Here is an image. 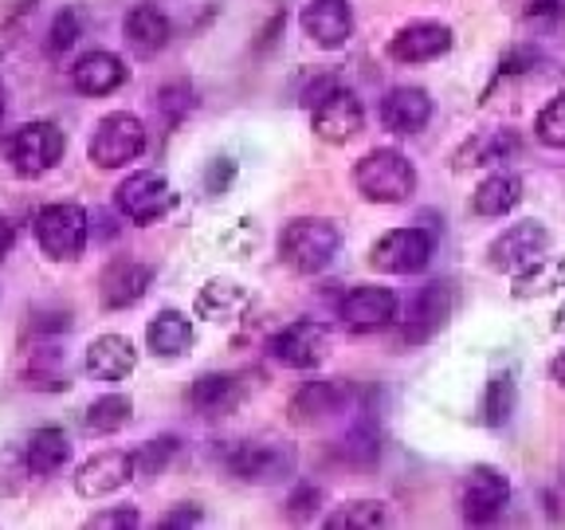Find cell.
<instances>
[{"instance_id":"9","label":"cell","mask_w":565,"mask_h":530,"mask_svg":"<svg viewBox=\"0 0 565 530\" xmlns=\"http://www.w3.org/2000/svg\"><path fill=\"white\" fill-rule=\"evenodd\" d=\"M550 229L542 221H519L511 229H503L499 236L487 244V267L503 275H522L526 267L542 264L550 256Z\"/></svg>"},{"instance_id":"5","label":"cell","mask_w":565,"mask_h":530,"mask_svg":"<svg viewBox=\"0 0 565 530\" xmlns=\"http://www.w3.org/2000/svg\"><path fill=\"white\" fill-rule=\"evenodd\" d=\"M146 153V123L130 110H110L87 138V161L95 169H126Z\"/></svg>"},{"instance_id":"44","label":"cell","mask_w":565,"mask_h":530,"mask_svg":"<svg viewBox=\"0 0 565 530\" xmlns=\"http://www.w3.org/2000/svg\"><path fill=\"white\" fill-rule=\"evenodd\" d=\"M204 522V511L196 504H181V507H173V511L161 519V527L166 530H177V527H201Z\"/></svg>"},{"instance_id":"34","label":"cell","mask_w":565,"mask_h":530,"mask_svg":"<svg viewBox=\"0 0 565 530\" xmlns=\"http://www.w3.org/2000/svg\"><path fill=\"white\" fill-rule=\"evenodd\" d=\"M381 444H377V428H373L370 416H358V421L345 428V436L338 441V456L342 464H353V468H370L377 459Z\"/></svg>"},{"instance_id":"47","label":"cell","mask_w":565,"mask_h":530,"mask_svg":"<svg viewBox=\"0 0 565 530\" xmlns=\"http://www.w3.org/2000/svg\"><path fill=\"white\" fill-rule=\"evenodd\" d=\"M526 12L530 17H562L565 0H526Z\"/></svg>"},{"instance_id":"46","label":"cell","mask_w":565,"mask_h":530,"mask_svg":"<svg viewBox=\"0 0 565 530\" xmlns=\"http://www.w3.org/2000/svg\"><path fill=\"white\" fill-rule=\"evenodd\" d=\"M12 247H17V229H12V221L0 212V264L12 256Z\"/></svg>"},{"instance_id":"31","label":"cell","mask_w":565,"mask_h":530,"mask_svg":"<svg viewBox=\"0 0 565 530\" xmlns=\"http://www.w3.org/2000/svg\"><path fill=\"white\" fill-rule=\"evenodd\" d=\"M28 385L44 389V393H67L71 389V373H67V353L44 346V350H32V362L24 370Z\"/></svg>"},{"instance_id":"29","label":"cell","mask_w":565,"mask_h":530,"mask_svg":"<svg viewBox=\"0 0 565 530\" xmlns=\"http://www.w3.org/2000/svg\"><path fill=\"white\" fill-rule=\"evenodd\" d=\"M130 416H134V401L126 398V393H103V398L90 401L87 413H83V428H87L90 436H115L130 424Z\"/></svg>"},{"instance_id":"39","label":"cell","mask_w":565,"mask_h":530,"mask_svg":"<svg viewBox=\"0 0 565 530\" xmlns=\"http://www.w3.org/2000/svg\"><path fill=\"white\" fill-rule=\"evenodd\" d=\"M534 138L550 150H565V91H557L534 118Z\"/></svg>"},{"instance_id":"11","label":"cell","mask_w":565,"mask_h":530,"mask_svg":"<svg viewBox=\"0 0 565 530\" xmlns=\"http://www.w3.org/2000/svg\"><path fill=\"white\" fill-rule=\"evenodd\" d=\"M271 362H279L282 370H318L330 353V330L315 318H295L282 330H275L267 342Z\"/></svg>"},{"instance_id":"25","label":"cell","mask_w":565,"mask_h":530,"mask_svg":"<svg viewBox=\"0 0 565 530\" xmlns=\"http://www.w3.org/2000/svg\"><path fill=\"white\" fill-rule=\"evenodd\" d=\"M189 346H193V318L185 310L166 307L146 322V350L161 362H177L185 358Z\"/></svg>"},{"instance_id":"43","label":"cell","mask_w":565,"mask_h":530,"mask_svg":"<svg viewBox=\"0 0 565 530\" xmlns=\"http://www.w3.org/2000/svg\"><path fill=\"white\" fill-rule=\"evenodd\" d=\"M232 177H236V161L216 158V161H212V166H209V173H204V193H212V197L228 193Z\"/></svg>"},{"instance_id":"33","label":"cell","mask_w":565,"mask_h":530,"mask_svg":"<svg viewBox=\"0 0 565 530\" xmlns=\"http://www.w3.org/2000/svg\"><path fill=\"white\" fill-rule=\"evenodd\" d=\"M514 405H519V385H514V373H491V381H487L483 389V405H479V413H483V424H491V428H503L507 421H511Z\"/></svg>"},{"instance_id":"32","label":"cell","mask_w":565,"mask_h":530,"mask_svg":"<svg viewBox=\"0 0 565 530\" xmlns=\"http://www.w3.org/2000/svg\"><path fill=\"white\" fill-rule=\"evenodd\" d=\"M388 522V504L381 499H350L327 515V530H377Z\"/></svg>"},{"instance_id":"3","label":"cell","mask_w":565,"mask_h":530,"mask_svg":"<svg viewBox=\"0 0 565 530\" xmlns=\"http://www.w3.org/2000/svg\"><path fill=\"white\" fill-rule=\"evenodd\" d=\"M338 247H342V232L327 216H295L279 232V259L295 275H322L334 264Z\"/></svg>"},{"instance_id":"42","label":"cell","mask_w":565,"mask_h":530,"mask_svg":"<svg viewBox=\"0 0 565 530\" xmlns=\"http://www.w3.org/2000/svg\"><path fill=\"white\" fill-rule=\"evenodd\" d=\"M83 527L87 530H134V527H141V515H138V507H103V511L90 515Z\"/></svg>"},{"instance_id":"17","label":"cell","mask_w":565,"mask_h":530,"mask_svg":"<svg viewBox=\"0 0 565 530\" xmlns=\"http://www.w3.org/2000/svg\"><path fill=\"white\" fill-rule=\"evenodd\" d=\"M451 310H456V287H451V279L424 283L420 292H416V299L408 303L401 338H405L408 346L428 342V338H436L444 327H448Z\"/></svg>"},{"instance_id":"50","label":"cell","mask_w":565,"mask_h":530,"mask_svg":"<svg viewBox=\"0 0 565 530\" xmlns=\"http://www.w3.org/2000/svg\"><path fill=\"white\" fill-rule=\"evenodd\" d=\"M0 118H4V83H0Z\"/></svg>"},{"instance_id":"30","label":"cell","mask_w":565,"mask_h":530,"mask_svg":"<svg viewBox=\"0 0 565 530\" xmlns=\"http://www.w3.org/2000/svg\"><path fill=\"white\" fill-rule=\"evenodd\" d=\"M519 150V138L511 130H491L471 138L463 150L456 153V169H479V166H494V161H507Z\"/></svg>"},{"instance_id":"20","label":"cell","mask_w":565,"mask_h":530,"mask_svg":"<svg viewBox=\"0 0 565 530\" xmlns=\"http://www.w3.org/2000/svg\"><path fill=\"white\" fill-rule=\"evenodd\" d=\"M353 401V385L342 378H322V381H307L287 405L291 424H318L334 413H345Z\"/></svg>"},{"instance_id":"10","label":"cell","mask_w":565,"mask_h":530,"mask_svg":"<svg viewBox=\"0 0 565 530\" xmlns=\"http://www.w3.org/2000/svg\"><path fill=\"white\" fill-rule=\"evenodd\" d=\"M511 504V479L494 464H471L459 487V511L468 527H491Z\"/></svg>"},{"instance_id":"4","label":"cell","mask_w":565,"mask_h":530,"mask_svg":"<svg viewBox=\"0 0 565 530\" xmlns=\"http://www.w3.org/2000/svg\"><path fill=\"white\" fill-rule=\"evenodd\" d=\"M35 244L52 264H79L90 244V212L75 201H52L35 212Z\"/></svg>"},{"instance_id":"18","label":"cell","mask_w":565,"mask_h":530,"mask_svg":"<svg viewBox=\"0 0 565 530\" xmlns=\"http://www.w3.org/2000/svg\"><path fill=\"white\" fill-rule=\"evenodd\" d=\"M299 28L322 52H342L353 40V4L350 0H307L299 12Z\"/></svg>"},{"instance_id":"40","label":"cell","mask_w":565,"mask_h":530,"mask_svg":"<svg viewBox=\"0 0 565 530\" xmlns=\"http://www.w3.org/2000/svg\"><path fill=\"white\" fill-rule=\"evenodd\" d=\"M71 327H75V315H71V307H63V303H40V307H32V315H28L32 338H60V335H67Z\"/></svg>"},{"instance_id":"13","label":"cell","mask_w":565,"mask_h":530,"mask_svg":"<svg viewBox=\"0 0 565 530\" xmlns=\"http://www.w3.org/2000/svg\"><path fill=\"white\" fill-rule=\"evenodd\" d=\"M397 295L388 287H373V283H358L338 299V322H342L350 335H377V330L393 327L397 322Z\"/></svg>"},{"instance_id":"12","label":"cell","mask_w":565,"mask_h":530,"mask_svg":"<svg viewBox=\"0 0 565 530\" xmlns=\"http://www.w3.org/2000/svg\"><path fill=\"white\" fill-rule=\"evenodd\" d=\"M451 44H456V32L444 20H408L388 35L385 55L401 67H420V63H436L440 55H448Z\"/></svg>"},{"instance_id":"36","label":"cell","mask_w":565,"mask_h":530,"mask_svg":"<svg viewBox=\"0 0 565 530\" xmlns=\"http://www.w3.org/2000/svg\"><path fill=\"white\" fill-rule=\"evenodd\" d=\"M181 452V441L173 433L158 436V441H146L138 452H134V468H138V479H158L169 471V464L177 459Z\"/></svg>"},{"instance_id":"22","label":"cell","mask_w":565,"mask_h":530,"mask_svg":"<svg viewBox=\"0 0 565 530\" xmlns=\"http://www.w3.org/2000/svg\"><path fill=\"white\" fill-rule=\"evenodd\" d=\"M83 370L95 381L118 385V381H126L138 370V350H134V342L126 335H98L83 350Z\"/></svg>"},{"instance_id":"2","label":"cell","mask_w":565,"mask_h":530,"mask_svg":"<svg viewBox=\"0 0 565 530\" xmlns=\"http://www.w3.org/2000/svg\"><path fill=\"white\" fill-rule=\"evenodd\" d=\"M416 186H420L416 166L408 161V153L393 150V146H377L353 161V189L370 204H408Z\"/></svg>"},{"instance_id":"27","label":"cell","mask_w":565,"mask_h":530,"mask_svg":"<svg viewBox=\"0 0 565 530\" xmlns=\"http://www.w3.org/2000/svg\"><path fill=\"white\" fill-rule=\"evenodd\" d=\"M24 456H28V468H32V476H40V479L60 476V471L71 464L67 433H63V428H55V424L35 428V433L24 441Z\"/></svg>"},{"instance_id":"19","label":"cell","mask_w":565,"mask_h":530,"mask_svg":"<svg viewBox=\"0 0 565 530\" xmlns=\"http://www.w3.org/2000/svg\"><path fill=\"white\" fill-rule=\"evenodd\" d=\"M126 80H130V67H126V60H122V55H115V52H106V47L83 52L79 60L67 67V83L87 98L115 95L118 87H126Z\"/></svg>"},{"instance_id":"14","label":"cell","mask_w":565,"mask_h":530,"mask_svg":"<svg viewBox=\"0 0 565 530\" xmlns=\"http://www.w3.org/2000/svg\"><path fill=\"white\" fill-rule=\"evenodd\" d=\"M310 130L327 146H345L365 130V106L345 83H338L318 106H310Z\"/></svg>"},{"instance_id":"45","label":"cell","mask_w":565,"mask_h":530,"mask_svg":"<svg viewBox=\"0 0 565 530\" xmlns=\"http://www.w3.org/2000/svg\"><path fill=\"white\" fill-rule=\"evenodd\" d=\"M338 83H342L338 75H315V80L307 83V91H302V106H307V110H310V106H318L322 98L330 95V91L338 87Z\"/></svg>"},{"instance_id":"48","label":"cell","mask_w":565,"mask_h":530,"mask_svg":"<svg viewBox=\"0 0 565 530\" xmlns=\"http://www.w3.org/2000/svg\"><path fill=\"white\" fill-rule=\"evenodd\" d=\"M95 229H98V236H103V240H115L118 236L115 216H110V212H95Z\"/></svg>"},{"instance_id":"24","label":"cell","mask_w":565,"mask_h":530,"mask_svg":"<svg viewBox=\"0 0 565 530\" xmlns=\"http://www.w3.org/2000/svg\"><path fill=\"white\" fill-rule=\"evenodd\" d=\"M122 35L134 55L153 60V55L166 52L169 40H173V20H169L158 4H134L122 20Z\"/></svg>"},{"instance_id":"37","label":"cell","mask_w":565,"mask_h":530,"mask_svg":"<svg viewBox=\"0 0 565 530\" xmlns=\"http://www.w3.org/2000/svg\"><path fill=\"white\" fill-rule=\"evenodd\" d=\"M79 35H83V12L75 4H67V9L55 12L52 28H47V44H44L47 60H63L71 47L79 44Z\"/></svg>"},{"instance_id":"16","label":"cell","mask_w":565,"mask_h":530,"mask_svg":"<svg viewBox=\"0 0 565 530\" xmlns=\"http://www.w3.org/2000/svg\"><path fill=\"white\" fill-rule=\"evenodd\" d=\"M138 479L134 468V452L126 448H103L90 459H83L75 468V495L79 499H106V495H118Z\"/></svg>"},{"instance_id":"35","label":"cell","mask_w":565,"mask_h":530,"mask_svg":"<svg viewBox=\"0 0 565 530\" xmlns=\"http://www.w3.org/2000/svg\"><path fill=\"white\" fill-rule=\"evenodd\" d=\"M32 468H28L24 444H0V504L20 499L32 487Z\"/></svg>"},{"instance_id":"6","label":"cell","mask_w":565,"mask_h":530,"mask_svg":"<svg viewBox=\"0 0 565 530\" xmlns=\"http://www.w3.org/2000/svg\"><path fill=\"white\" fill-rule=\"evenodd\" d=\"M63 158H67V130L55 126L52 118L24 123L9 138V166H12V173L24 177V181L52 173Z\"/></svg>"},{"instance_id":"1","label":"cell","mask_w":565,"mask_h":530,"mask_svg":"<svg viewBox=\"0 0 565 530\" xmlns=\"http://www.w3.org/2000/svg\"><path fill=\"white\" fill-rule=\"evenodd\" d=\"M221 464L232 479L247 487H279L299 471V448L279 436H259V441H232L221 452Z\"/></svg>"},{"instance_id":"41","label":"cell","mask_w":565,"mask_h":530,"mask_svg":"<svg viewBox=\"0 0 565 530\" xmlns=\"http://www.w3.org/2000/svg\"><path fill=\"white\" fill-rule=\"evenodd\" d=\"M322 499H327V491L318 484H295L291 495H287V504H282V515L291 522H310L322 511Z\"/></svg>"},{"instance_id":"7","label":"cell","mask_w":565,"mask_h":530,"mask_svg":"<svg viewBox=\"0 0 565 530\" xmlns=\"http://www.w3.org/2000/svg\"><path fill=\"white\" fill-rule=\"evenodd\" d=\"M173 204H177L173 186H169V177L158 173V169H138L126 181H118L115 189V212L122 221L138 224V229L158 224Z\"/></svg>"},{"instance_id":"15","label":"cell","mask_w":565,"mask_h":530,"mask_svg":"<svg viewBox=\"0 0 565 530\" xmlns=\"http://www.w3.org/2000/svg\"><path fill=\"white\" fill-rule=\"evenodd\" d=\"M153 267L138 256H115L98 272V307L103 310H130L138 307L153 287Z\"/></svg>"},{"instance_id":"28","label":"cell","mask_w":565,"mask_h":530,"mask_svg":"<svg viewBox=\"0 0 565 530\" xmlns=\"http://www.w3.org/2000/svg\"><path fill=\"white\" fill-rule=\"evenodd\" d=\"M247 307H252V295L232 279H209L204 292L196 295V315L209 318V322H232Z\"/></svg>"},{"instance_id":"49","label":"cell","mask_w":565,"mask_h":530,"mask_svg":"<svg viewBox=\"0 0 565 530\" xmlns=\"http://www.w3.org/2000/svg\"><path fill=\"white\" fill-rule=\"evenodd\" d=\"M550 378H554L557 389H565V350L554 353V362H550Z\"/></svg>"},{"instance_id":"23","label":"cell","mask_w":565,"mask_h":530,"mask_svg":"<svg viewBox=\"0 0 565 530\" xmlns=\"http://www.w3.org/2000/svg\"><path fill=\"white\" fill-rule=\"evenodd\" d=\"M244 401V385H239L236 373H201V378L189 385V409L204 421H221V416H232Z\"/></svg>"},{"instance_id":"21","label":"cell","mask_w":565,"mask_h":530,"mask_svg":"<svg viewBox=\"0 0 565 530\" xmlns=\"http://www.w3.org/2000/svg\"><path fill=\"white\" fill-rule=\"evenodd\" d=\"M377 118L388 134L408 138V134H420L424 126H428V118H433V98H428L424 87L401 83V87L385 91V98H381V106H377Z\"/></svg>"},{"instance_id":"38","label":"cell","mask_w":565,"mask_h":530,"mask_svg":"<svg viewBox=\"0 0 565 530\" xmlns=\"http://www.w3.org/2000/svg\"><path fill=\"white\" fill-rule=\"evenodd\" d=\"M153 106H158L161 115H166L169 126H177L181 118H189L196 110V91H193V83H185V80L161 83L158 95H153Z\"/></svg>"},{"instance_id":"8","label":"cell","mask_w":565,"mask_h":530,"mask_svg":"<svg viewBox=\"0 0 565 530\" xmlns=\"http://www.w3.org/2000/svg\"><path fill=\"white\" fill-rule=\"evenodd\" d=\"M436 240L428 229H388L373 240L370 247V267L381 275H420L424 267L433 264Z\"/></svg>"},{"instance_id":"26","label":"cell","mask_w":565,"mask_h":530,"mask_svg":"<svg viewBox=\"0 0 565 530\" xmlns=\"http://www.w3.org/2000/svg\"><path fill=\"white\" fill-rule=\"evenodd\" d=\"M522 193H526V186H522L519 173H507V169H499V173H487L483 181L476 186V193H471V212L476 216H507V212H514L522 204Z\"/></svg>"}]
</instances>
